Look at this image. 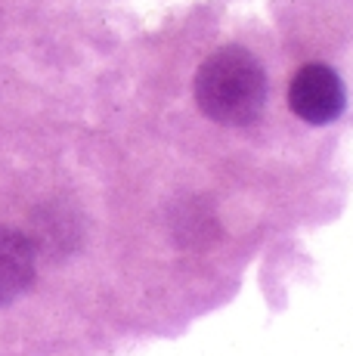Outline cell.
I'll return each mask as SVG.
<instances>
[{"instance_id": "cell-3", "label": "cell", "mask_w": 353, "mask_h": 356, "mask_svg": "<svg viewBox=\"0 0 353 356\" xmlns=\"http://www.w3.org/2000/svg\"><path fill=\"white\" fill-rule=\"evenodd\" d=\"M35 282V248L28 236L13 227H0V307L16 300Z\"/></svg>"}, {"instance_id": "cell-1", "label": "cell", "mask_w": 353, "mask_h": 356, "mask_svg": "<svg viewBox=\"0 0 353 356\" xmlns=\"http://www.w3.org/2000/svg\"><path fill=\"white\" fill-rule=\"evenodd\" d=\"M195 102L227 127L251 124L267 102V72L245 47H220L195 72Z\"/></svg>"}, {"instance_id": "cell-2", "label": "cell", "mask_w": 353, "mask_h": 356, "mask_svg": "<svg viewBox=\"0 0 353 356\" xmlns=\"http://www.w3.org/2000/svg\"><path fill=\"white\" fill-rule=\"evenodd\" d=\"M288 106L307 124H331L335 118H341L347 106V90L335 68L325 63H307L291 78Z\"/></svg>"}]
</instances>
